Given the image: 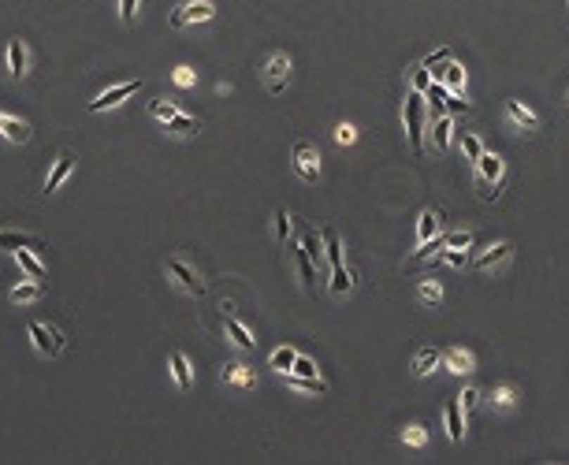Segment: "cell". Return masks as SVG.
<instances>
[{
    "mask_svg": "<svg viewBox=\"0 0 569 465\" xmlns=\"http://www.w3.org/2000/svg\"><path fill=\"white\" fill-rule=\"evenodd\" d=\"M0 131H4V138H11V141H27L30 138V127L23 123V120H11V115H0Z\"/></svg>",
    "mask_w": 569,
    "mask_h": 465,
    "instance_id": "cell-25",
    "label": "cell"
},
{
    "mask_svg": "<svg viewBox=\"0 0 569 465\" xmlns=\"http://www.w3.org/2000/svg\"><path fill=\"white\" fill-rule=\"evenodd\" d=\"M491 402H495L499 409H510L517 402V387L513 383H499L495 391H491Z\"/></svg>",
    "mask_w": 569,
    "mask_h": 465,
    "instance_id": "cell-31",
    "label": "cell"
},
{
    "mask_svg": "<svg viewBox=\"0 0 569 465\" xmlns=\"http://www.w3.org/2000/svg\"><path fill=\"white\" fill-rule=\"evenodd\" d=\"M224 324H227V335H231V343H235L238 350H253V346H257V339L250 335V328H245V324H238V320L231 317V313H227V320H224Z\"/></svg>",
    "mask_w": 569,
    "mask_h": 465,
    "instance_id": "cell-17",
    "label": "cell"
},
{
    "mask_svg": "<svg viewBox=\"0 0 569 465\" xmlns=\"http://www.w3.org/2000/svg\"><path fill=\"white\" fill-rule=\"evenodd\" d=\"M134 8H138V0H120V19L131 23L134 19Z\"/></svg>",
    "mask_w": 569,
    "mask_h": 465,
    "instance_id": "cell-45",
    "label": "cell"
},
{
    "mask_svg": "<svg viewBox=\"0 0 569 465\" xmlns=\"http://www.w3.org/2000/svg\"><path fill=\"white\" fill-rule=\"evenodd\" d=\"M294 357H298V354H294V350H290V346H279V350H271V357H268V365H271V369H276V372H283V376H287V372L294 369Z\"/></svg>",
    "mask_w": 569,
    "mask_h": 465,
    "instance_id": "cell-27",
    "label": "cell"
},
{
    "mask_svg": "<svg viewBox=\"0 0 569 465\" xmlns=\"http://www.w3.org/2000/svg\"><path fill=\"white\" fill-rule=\"evenodd\" d=\"M23 246L34 250L37 257L45 253V246H41V242H37L34 235H23V231H0V250H23Z\"/></svg>",
    "mask_w": 569,
    "mask_h": 465,
    "instance_id": "cell-12",
    "label": "cell"
},
{
    "mask_svg": "<svg viewBox=\"0 0 569 465\" xmlns=\"http://www.w3.org/2000/svg\"><path fill=\"white\" fill-rule=\"evenodd\" d=\"M71 167H75V157H71V153H60L56 167H53V172H49V179H45V193H56V190H60V183L71 175Z\"/></svg>",
    "mask_w": 569,
    "mask_h": 465,
    "instance_id": "cell-14",
    "label": "cell"
},
{
    "mask_svg": "<svg viewBox=\"0 0 569 465\" xmlns=\"http://www.w3.org/2000/svg\"><path fill=\"white\" fill-rule=\"evenodd\" d=\"M149 112L157 115V120H164V123H167V120H175V115H179V108L172 105V101H149Z\"/></svg>",
    "mask_w": 569,
    "mask_h": 465,
    "instance_id": "cell-37",
    "label": "cell"
},
{
    "mask_svg": "<svg viewBox=\"0 0 569 465\" xmlns=\"http://www.w3.org/2000/svg\"><path fill=\"white\" fill-rule=\"evenodd\" d=\"M424 131H428V108H424V94L409 89L406 97V134L413 153H424Z\"/></svg>",
    "mask_w": 569,
    "mask_h": 465,
    "instance_id": "cell-1",
    "label": "cell"
},
{
    "mask_svg": "<svg viewBox=\"0 0 569 465\" xmlns=\"http://www.w3.org/2000/svg\"><path fill=\"white\" fill-rule=\"evenodd\" d=\"M428 131H432V146L443 153L450 146V131H454V123H450V115H439V120H428Z\"/></svg>",
    "mask_w": 569,
    "mask_h": 465,
    "instance_id": "cell-16",
    "label": "cell"
},
{
    "mask_svg": "<svg viewBox=\"0 0 569 465\" xmlns=\"http://www.w3.org/2000/svg\"><path fill=\"white\" fill-rule=\"evenodd\" d=\"M506 115H510V123L513 127H521V131H539V115L528 108V105H521V101H506Z\"/></svg>",
    "mask_w": 569,
    "mask_h": 465,
    "instance_id": "cell-11",
    "label": "cell"
},
{
    "mask_svg": "<svg viewBox=\"0 0 569 465\" xmlns=\"http://www.w3.org/2000/svg\"><path fill=\"white\" fill-rule=\"evenodd\" d=\"M435 235H439V212L435 209H424L417 216V246H424V242L435 238Z\"/></svg>",
    "mask_w": 569,
    "mask_h": 465,
    "instance_id": "cell-15",
    "label": "cell"
},
{
    "mask_svg": "<svg viewBox=\"0 0 569 465\" xmlns=\"http://www.w3.org/2000/svg\"><path fill=\"white\" fill-rule=\"evenodd\" d=\"M287 387L290 391H302V395H324L328 383L320 376H298V372H287Z\"/></svg>",
    "mask_w": 569,
    "mask_h": 465,
    "instance_id": "cell-13",
    "label": "cell"
},
{
    "mask_svg": "<svg viewBox=\"0 0 569 465\" xmlns=\"http://www.w3.org/2000/svg\"><path fill=\"white\" fill-rule=\"evenodd\" d=\"M290 164H294V172H298L305 183H317V179H320V153H317V146H309V141H294Z\"/></svg>",
    "mask_w": 569,
    "mask_h": 465,
    "instance_id": "cell-3",
    "label": "cell"
},
{
    "mask_svg": "<svg viewBox=\"0 0 569 465\" xmlns=\"http://www.w3.org/2000/svg\"><path fill=\"white\" fill-rule=\"evenodd\" d=\"M167 361H172V376H175V383L179 387H183V391H186V387H190V380H193V369H190V361H186V354H172V357H167Z\"/></svg>",
    "mask_w": 569,
    "mask_h": 465,
    "instance_id": "cell-23",
    "label": "cell"
},
{
    "mask_svg": "<svg viewBox=\"0 0 569 465\" xmlns=\"http://www.w3.org/2000/svg\"><path fill=\"white\" fill-rule=\"evenodd\" d=\"M302 250L309 253V261H313V265H324L328 261V253H324V238H320L317 235V231H302Z\"/></svg>",
    "mask_w": 569,
    "mask_h": 465,
    "instance_id": "cell-18",
    "label": "cell"
},
{
    "mask_svg": "<svg viewBox=\"0 0 569 465\" xmlns=\"http://www.w3.org/2000/svg\"><path fill=\"white\" fill-rule=\"evenodd\" d=\"M290 82V56L287 53H276L268 63H264V86H268V94H283Z\"/></svg>",
    "mask_w": 569,
    "mask_h": 465,
    "instance_id": "cell-4",
    "label": "cell"
},
{
    "mask_svg": "<svg viewBox=\"0 0 569 465\" xmlns=\"http://www.w3.org/2000/svg\"><path fill=\"white\" fill-rule=\"evenodd\" d=\"M476 398H480V391H476V387H465V391L458 395V402H461V413H469V409L476 406Z\"/></svg>",
    "mask_w": 569,
    "mask_h": 465,
    "instance_id": "cell-43",
    "label": "cell"
},
{
    "mask_svg": "<svg viewBox=\"0 0 569 465\" xmlns=\"http://www.w3.org/2000/svg\"><path fill=\"white\" fill-rule=\"evenodd\" d=\"M402 443H406V447H424V443H428V432H424V424H409V428L402 432Z\"/></svg>",
    "mask_w": 569,
    "mask_h": 465,
    "instance_id": "cell-35",
    "label": "cell"
},
{
    "mask_svg": "<svg viewBox=\"0 0 569 465\" xmlns=\"http://www.w3.org/2000/svg\"><path fill=\"white\" fill-rule=\"evenodd\" d=\"M290 372H298V376H317V365H313V361H309V357H294V369Z\"/></svg>",
    "mask_w": 569,
    "mask_h": 465,
    "instance_id": "cell-42",
    "label": "cell"
},
{
    "mask_svg": "<svg viewBox=\"0 0 569 465\" xmlns=\"http://www.w3.org/2000/svg\"><path fill=\"white\" fill-rule=\"evenodd\" d=\"M34 298H41V283H37V279H27V283H19V287L11 291V302H15V305H27Z\"/></svg>",
    "mask_w": 569,
    "mask_h": 465,
    "instance_id": "cell-26",
    "label": "cell"
},
{
    "mask_svg": "<svg viewBox=\"0 0 569 465\" xmlns=\"http://www.w3.org/2000/svg\"><path fill=\"white\" fill-rule=\"evenodd\" d=\"M224 380H227V383H238V387H250L257 376L250 372V365H231V369L224 372Z\"/></svg>",
    "mask_w": 569,
    "mask_h": 465,
    "instance_id": "cell-32",
    "label": "cell"
},
{
    "mask_svg": "<svg viewBox=\"0 0 569 465\" xmlns=\"http://www.w3.org/2000/svg\"><path fill=\"white\" fill-rule=\"evenodd\" d=\"M461 153H465V160H480V153H484V146H480V138H476V134H465L461 138Z\"/></svg>",
    "mask_w": 569,
    "mask_h": 465,
    "instance_id": "cell-36",
    "label": "cell"
},
{
    "mask_svg": "<svg viewBox=\"0 0 569 465\" xmlns=\"http://www.w3.org/2000/svg\"><path fill=\"white\" fill-rule=\"evenodd\" d=\"M167 131H172V134H179V138L198 134V120H193V115H183V112H179L175 120H167Z\"/></svg>",
    "mask_w": 569,
    "mask_h": 465,
    "instance_id": "cell-29",
    "label": "cell"
},
{
    "mask_svg": "<svg viewBox=\"0 0 569 465\" xmlns=\"http://www.w3.org/2000/svg\"><path fill=\"white\" fill-rule=\"evenodd\" d=\"M8 71L15 79L27 75V49H23V42H8Z\"/></svg>",
    "mask_w": 569,
    "mask_h": 465,
    "instance_id": "cell-21",
    "label": "cell"
},
{
    "mask_svg": "<svg viewBox=\"0 0 569 465\" xmlns=\"http://www.w3.org/2000/svg\"><path fill=\"white\" fill-rule=\"evenodd\" d=\"M565 105H569V94H565Z\"/></svg>",
    "mask_w": 569,
    "mask_h": 465,
    "instance_id": "cell-47",
    "label": "cell"
},
{
    "mask_svg": "<svg viewBox=\"0 0 569 465\" xmlns=\"http://www.w3.org/2000/svg\"><path fill=\"white\" fill-rule=\"evenodd\" d=\"M447 112H465V115H469L473 108L465 105V101H458V97H447Z\"/></svg>",
    "mask_w": 569,
    "mask_h": 465,
    "instance_id": "cell-46",
    "label": "cell"
},
{
    "mask_svg": "<svg viewBox=\"0 0 569 465\" xmlns=\"http://www.w3.org/2000/svg\"><path fill=\"white\" fill-rule=\"evenodd\" d=\"M167 272H172V276L179 279V287H183L186 294H193V298H201V294H205V283L198 279V272H193L190 265H183L179 257H172V261H167Z\"/></svg>",
    "mask_w": 569,
    "mask_h": 465,
    "instance_id": "cell-8",
    "label": "cell"
},
{
    "mask_svg": "<svg viewBox=\"0 0 569 465\" xmlns=\"http://www.w3.org/2000/svg\"><path fill=\"white\" fill-rule=\"evenodd\" d=\"M15 257H19V268H23V272H27L30 279H45V265H41V257H37L34 250L23 246V250H15Z\"/></svg>",
    "mask_w": 569,
    "mask_h": 465,
    "instance_id": "cell-20",
    "label": "cell"
},
{
    "mask_svg": "<svg viewBox=\"0 0 569 465\" xmlns=\"http://www.w3.org/2000/svg\"><path fill=\"white\" fill-rule=\"evenodd\" d=\"M565 4H569V0H565Z\"/></svg>",
    "mask_w": 569,
    "mask_h": 465,
    "instance_id": "cell-48",
    "label": "cell"
},
{
    "mask_svg": "<svg viewBox=\"0 0 569 465\" xmlns=\"http://www.w3.org/2000/svg\"><path fill=\"white\" fill-rule=\"evenodd\" d=\"M409 86L417 89V94H424V89L432 86V71L424 68V63H417V68H413V75H409Z\"/></svg>",
    "mask_w": 569,
    "mask_h": 465,
    "instance_id": "cell-34",
    "label": "cell"
},
{
    "mask_svg": "<svg viewBox=\"0 0 569 465\" xmlns=\"http://www.w3.org/2000/svg\"><path fill=\"white\" fill-rule=\"evenodd\" d=\"M439 365H443L447 372H454V376H465V372H473V354L469 350H461V346H450V350L439 354Z\"/></svg>",
    "mask_w": 569,
    "mask_h": 465,
    "instance_id": "cell-9",
    "label": "cell"
},
{
    "mask_svg": "<svg viewBox=\"0 0 569 465\" xmlns=\"http://www.w3.org/2000/svg\"><path fill=\"white\" fill-rule=\"evenodd\" d=\"M417 298L428 302V305H439V302H443V287H439L435 279H421L417 283Z\"/></svg>",
    "mask_w": 569,
    "mask_h": 465,
    "instance_id": "cell-28",
    "label": "cell"
},
{
    "mask_svg": "<svg viewBox=\"0 0 569 465\" xmlns=\"http://www.w3.org/2000/svg\"><path fill=\"white\" fill-rule=\"evenodd\" d=\"M287 235H290V216H287V209H276V238L287 242Z\"/></svg>",
    "mask_w": 569,
    "mask_h": 465,
    "instance_id": "cell-40",
    "label": "cell"
},
{
    "mask_svg": "<svg viewBox=\"0 0 569 465\" xmlns=\"http://www.w3.org/2000/svg\"><path fill=\"white\" fill-rule=\"evenodd\" d=\"M432 369H439V350L435 346H424V350L413 357V376H428Z\"/></svg>",
    "mask_w": 569,
    "mask_h": 465,
    "instance_id": "cell-22",
    "label": "cell"
},
{
    "mask_svg": "<svg viewBox=\"0 0 569 465\" xmlns=\"http://www.w3.org/2000/svg\"><path fill=\"white\" fill-rule=\"evenodd\" d=\"M439 257H443L447 265H454V268H465V265H469V253H461V250H443Z\"/></svg>",
    "mask_w": 569,
    "mask_h": 465,
    "instance_id": "cell-41",
    "label": "cell"
},
{
    "mask_svg": "<svg viewBox=\"0 0 569 465\" xmlns=\"http://www.w3.org/2000/svg\"><path fill=\"white\" fill-rule=\"evenodd\" d=\"M320 238H324L328 265H331V268H339V265H343V246H339V235H335V227H324V231H320Z\"/></svg>",
    "mask_w": 569,
    "mask_h": 465,
    "instance_id": "cell-24",
    "label": "cell"
},
{
    "mask_svg": "<svg viewBox=\"0 0 569 465\" xmlns=\"http://www.w3.org/2000/svg\"><path fill=\"white\" fill-rule=\"evenodd\" d=\"M30 339H34V346L41 350L45 357H60L63 354V335H60V328H49V324H30Z\"/></svg>",
    "mask_w": 569,
    "mask_h": 465,
    "instance_id": "cell-6",
    "label": "cell"
},
{
    "mask_svg": "<svg viewBox=\"0 0 569 465\" xmlns=\"http://www.w3.org/2000/svg\"><path fill=\"white\" fill-rule=\"evenodd\" d=\"M447 435L454 439V443L465 439V421H461V402H458V398H454V402H447Z\"/></svg>",
    "mask_w": 569,
    "mask_h": 465,
    "instance_id": "cell-19",
    "label": "cell"
},
{
    "mask_svg": "<svg viewBox=\"0 0 569 465\" xmlns=\"http://www.w3.org/2000/svg\"><path fill=\"white\" fill-rule=\"evenodd\" d=\"M432 79L443 82L450 94H461V89H465V68L458 60H443V63H435V68H432Z\"/></svg>",
    "mask_w": 569,
    "mask_h": 465,
    "instance_id": "cell-7",
    "label": "cell"
},
{
    "mask_svg": "<svg viewBox=\"0 0 569 465\" xmlns=\"http://www.w3.org/2000/svg\"><path fill=\"white\" fill-rule=\"evenodd\" d=\"M513 261V242H495V246H487L484 253L469 257V268L476 272H499V268H506Z\"/></svg>",
    "mask_w": 569,
    "mask_h": 465,
    "instance_id": "cell-2",
    "label": "cell"
},
{
    "mask_svg": "<svg viewBox=\"0 0 569 465\" xmlns=\"http://www.w3.org/2000/svg\"><path fill=\"white\" fill-rule=\"evenodd\" d=\"M138 86L141 82H123V86H115V89H105L97 101H89V112H105V108H115L120 101H127L131 94H138Z\"/></svg>",
    "mask_w": 569,
    "mask_h": 465,
    "instance_id": "cell-10",
    "label": "cell"
},
{
    "mask_svg": "<svg viewBox=\"0 0 569 465\" xmlns=\"http://www.w3.org/2000/svg\"><path fill=\"white\" fill-rule=\"evenodd\" d=\"M216 15V8L209 4V0H186V4H179L172 11V27H186V23H205V19H212Z\"/></svg>",
    "mask_w": 569,
    "mask_h": 465,
    "instance_id": "cell-5",
    "label": "cell"
},
{
    "mask_svg": "<svg viewBox=\"0 0 569 465\" xmlns=\"http://www.w3.org/2000/svg\"><path fill=\"white\" fill-rule=\"evenodd\" d=\"M298 272H302V287H313V279H317V272H313V261H309V253L298 246Z\"/></svg>",
    "mask_w": 569,
    "mask_h": 465,
    "instance_id": "cell-33",
    "label": "cell"
},
{
    "mask_svg": "<svg viewBox=\"0 0 569 465\" xmlns=\"http://www.w3.org/2000/svg\"><path fill=\"white\" fill-rule=\"evenodd\" d=\"M443 60H450V49H435V53H432V56H424V68H428V71H432V68H435V63H443Z\"/></svg>",
    "mask_w": 569,
    "mask_h": 465,
    "instance_id": "cell-44",
    "label": "cell"
},
{
    "mask_svg": "<svg viewBox=\"0 0 569 465\" xmlns=\"http://www.w3.org/2000/svg\"><path fill=\"white\" fill-rule=\"evenodd\" d=\"M335 141H339V146H354V141H357V127L354 123H339V127H335Z\"/></svg>",
    "mask_w": 569,
    "mask_h": 465,
    "instance_id": "cell-39",
    "label": "cell"
},
{
    "mask_svg": "<svg viewBox=\"0 0 569 465\" xmlns=\"http://www.w3.org/2000/svg\"><path fill=\"white\" fill-rule=\"evenodd\" d=\"M354 291V276L346 272V268H331V294H350Z\"/></svg>",
    "mask_w": 569,
    "mask_h": 465,
    "instance_id": "cell-30",
    "label": "cell"
},
{
    "mask_svg": "<svg viewBox=\"0 0 569 465\" xmlns=\"http://www.w3.org/2000/svg\"><path fill=\"white\" fill-rule=\"evenodd\" d=\"M172 79H175V86L190 89V86H198V71H193V68H186V63H183V68H175V71H172Z\"/></svg>",
    "mask_w": 569,
    "mask_h": 465,
    "instance_id": "cell-38",
    "label": "cell"
}]
</instances>
